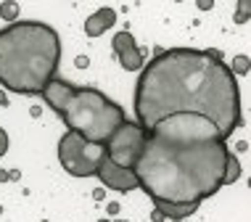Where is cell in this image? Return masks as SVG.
<instances>
[{
	"label": "cell",
	"instance_id": "1",
	"mask_svg": "<svg viewBox=\"0 0 251 222\" xmlns=\"http://www.w3.org/2000/svg\"><path fill=\"white\" fill-rule=\"evenodd\" d=\"M175 114H199L222 138L241 127L238 79L217 50L169 48L140 69L135 85V119L143 130Z\"/></svg>",
	"mask_w": 251,
	"mask_h": 222
},
{
	"label": "cell",
	"instance_id": "2",
	"mask_svg": "<svg viewBox=\"0 0 251 222\" xmlns=\"http://www.w3.org/2000/svg\"><path fill=\"white\" fill-rule=\"evenodd\" d=\"M227 156V140L209 119L175 114L148 130L132 172L153 204H201L222 188Z\"/></svg>",
	"mask_w": 251,
	"mask_h": 222
},
{
	"label": "cell",
	"instance_id": "3",
	"mask_svg": "<svg viewBox=\"0 0 251 222\" xmlns=\"http://www.w3.org/2000/svg\"><path fill=\"white\" fill-rule=\"evenodd\" d=\"M61 40L43 22H13L0 29V85L19 96H40L56 77Z\"/></svg>",
	"mask_w": 251,
	"mask_h": 222
},
{
	"label": "cell",
	"instance_id": "4",
	"mask_svg": "<svg viewBox=\"0 0 251 222\" xmlns=\"http://www.w3.org/2000/svg\"><path fill=\"white\" fill-rule=\"evenodd\" d=\"M58 117L64 119L66 130L82 135L87 143L106 146L108 138L117 132V127L127 119V114L119 103H114L111 98L103 96L96 87L72 85Z\"/></svg>",
	"mask_w": 251,
	"mask_h": 222
},
{
	"label": "cell",
	"instance_id": "5",
	"mask_svg": "<svg viewBox=\"0 0 251 222\" xmlns=\"http://www.w3.org/2000/svg\"><path fill=\"white\" fill-rule=\"evenodd\" d=\"M106 159V146L87 143L82 135L66 130L58 140V161L72 177H93Z\"/></svg>",
	"mask_w": 251,
	"mask_h": 222
},
{
	"label": "cell",
	"instance_id": "6",
	"mask_svg": "<svg viewBox=\"0 0 251 222\" xmlns=\"http://www.w3.org/2000/svg\"><path fill=\"white\" fill-rule=\"evenodd\" d=\"M146 135H148V130H143L138 122L125 119V122L117 127V132L108 138V143H106V156L111 159L117 167L132 170V167L138 164L140 153H143Z\"/></svg>",
	"mask_w": 251,
	"mask_h": 222
},
{
	"label": "cell",
	"instance_id": "7",
	"mask_svg": "<svg viewBox=\"0 0 251 222\" xmlns=\"http://www.w3.org/2000/svg\"><path fill=\"white\" fill-rule=\"evenodd\" d=\"M96 177L103 183V188H108V191H117V193H130V191H138V188H140V183H138V177H135L132 170L117 167L108 156L100 161Z\"/></svg>",
	"mask_w": 251,
	"mask_h": 222
},
{
	"label": "cell",
	"instance_id": "8",
	"mask_svg": "<svg viewBox=\"0 0 251 222\" xmlns=\"http://www.w3.org/2000/svg\"><path fill=\"white\" fill-rule=\"evenodd\" d=\"M111 48L117 53L125 72H140L146 66V50L138 48V43H135V37L130 32H117L111 40Z\"/></svg>",
	"mask_w": 251,
	"mask_h": 222
},
{
	"label": "cell",
	"instance_id": "9",
	"mask_svg": "<svg viewBox=\"0 0 251 222\" xmlns=\"http://www.w3.org/2000/svg\"><path fill=\"white\" fill-rule=\"evenodd\" d=\"M117 22V11L114 8H98L96 13H90L85 22V35L87 37H100L108 32V26H114Z\"/></svg>",
	"mask_w": 251,
	"mask_h": 222
},
{
	"label": "cell",
	"instance_id": "10",
	"mask_svg": "<svg viewBox=\"0 0 251 222\" xmlns=\"http://www.w3.org/2000/svg\"><path fill=\"white\" fill-rule=\"evenodd\" d=\"M153 206H156V212L169 222H182L185 217H191V214L199 209V204H153Z\"/></svg>",
	"mask_w": 251,
	"mask_h": 222
},
{
	"label": "cell",
	"instance_id": "11",
	"mask_svg": "<svg viewBox=\"0 0 251 222\" xmlns=\"http://www.w3.org/2000/svg\"><path fill=\"white\" fill-rule=\"evenodd\" d=\"M238 177H241V161L235 159V153H230L227 164H225V177H222V185H233Z\"/></svg>",
	"mask_w": 251,
	"mask_h": 222
},
{
	"label": "cell",
	"instance_id": "12",
	"mask_svg": "<svg viewBox=\"0 0 251 222\" xmlns=\"http://www.w3.org/2000/svg\"><path fill=\"white\" fill-rule=\"evenodd\" d=\"M0 16H3V22H16L19 19V3H3L0 5Z\"/></svg>",
	"mask_w": 251,
	"mask_h": 222
},
{
	"label": "cell",
	"instance_id": "13",
	"mask_svg": "<svg viewBox=\"0 0 251 222\" xmlns=\"http://www.w3.org/2000/svg\"><path fill=\"white\" fill-rule=\"evenodd\" d=\"M230 72H233V74H246L249 72V56H235Z\"/></svg>",
	"mask_w": 251,
	"mask_h": 222
},
{
	"label": "cell",
	"instance_id": "14",
	"mask_svg": "<svg viewBox=\"0 0 251 222\" xmlns=\"http://www.w3.org/2000/svg\"><path fill=\"white\" fill-rule=\"evenodd\" d=\"M249 11H251V5L246 3V0H243V3H241V8H238V16H235V22H238V24H243V22L249 19Z\"/></svg>",
	"mask_w": 251,
	"mask_h": 222
},
{
	"label": "cell",
	"instance_id": "15",
	"mask_svg": "<svg viewBox=\"0 0 251 222\" xmlns=\"http://www.w3.org/2000/svg\"><path fill=\"white\" fill-rule=\"evenodd\" d=\"M5 153H8V132L0 127V159H3Z\"/></svg>",
	"mask_w": 251,
	"mask_h": 222
},
{
	"label": "cell",
	"instance_id": "16",
	"mask_svg": "<svg viewBox=\"0 0 251 222\" xmlns=\"http://www.w3.org/2000/svg\"><path fill=\"white\" fill-rule=\"evenodd\" d=\"M151 220H153V222H164V217H161V214L156 212V209H153V214H151Z\"/></svg>",
	"mask_w": 251,
	"mask_h": 222
},
{
	"label": "cell",
	"instance_id": "17",
	"mask_svg": "<svg viewBox=\"0 0 251 222\" xmlns=\"http://www.w3.org/2000/svg\"><path fill=\"white\" fill-rule=\"evenodd\" d=\"M0 103H3V106L8 103V100H5V96H3V93H0Z\"/></svg>",
	"mask_w": 251,
	"mask_h": 222
},
{
	"label": "cell",
	"instance_id": "18",
	"mask_svg": "<svg viewBox=\"0 0 251 222\" xmlns=\"http://www.w3.org/2000/svg\"><path fill=\"white\" fill-rule=\"evenodd\" d=\"M98 222H111V220H98Z\"/></svg>",
	"mask_w": 251,
	"mask_h": 222
},
{
	"label": "cell",
	"instance_id": "19",
	"mask_svg": "<svg viewBox=\"0 0 251 222\" xmlns=\"http://www.w3.org/2000/svg\"><path fill=\"white\" fill-rule=\"evenodd\" d=\"M117 222H125V220H117Z\"/></svg>",
	"mask_w": 251,
	"mask_h": 222
}]
</instances>
